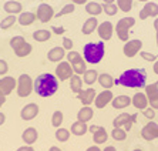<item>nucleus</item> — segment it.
<instances>
[{"label": "nucleus", "instance_id": "28", "mask_svg": "<svg viewBox=\"0 0 158 151\" xmlns=\"http://www.w3.org/2000/svg\"><path fill=\"white\" fill-rule=\"evenodd\" d=\"M97 77H98V73H97L94 69L93 70H85L83 73V81H84L87 86H91L97 81Z\"/></svg>", "mask_w": 158, "mask_h": 151}, {"label": "nucleus", "instance_id": "19", "mask_svg": "<svg viewBox=\"0 0 158 151\" xmlns=\"http://www.w3.org/2000/svg\"><path fill=\"white\" fill-rule=\"evenodd\" d=\"M37 137H39V133H37V130L33 128V127H29V128H26L24 131H23V134H22L23 141H24L27 145L36 143V141H37Z\"/></svg>", "mask_w": 158, "mask_h": 151}, {"label": "nucleus", "instance_id": "37", "mask_svg": "<svg viewBox=\"0 0 158 151\" xmlns=\"http://www.w3.org/2000/svg\"><path fill=\"white\" fill-rule=\"evenodd\" d=\"M71 69H73V71L76 74H83L85 70H87V64H85L84 60H80V61L71 64Z\"/></svg>", "mask_w": 158, "mask_h": 151}, {"label": "nucleus", "instance_id": "17", "mask_svg": "<svg viewBox=\"0 0 158 151\" xmlns=\"http://www.w3.org/2000/svg\"><path fill=\"white\" fill-rule=\"evenodd\" d=\"M131 103L137 110H144V108L148 107V99H147V96H145V93L140 91V93H135V94H134V97L131 99Z\"/></svg>", "mask_w": 158, "mask_h": 151}, {"label": "nucleus", "instance_id": "50", "mask_svg": "<svg viewBox=\"0 0 158 151\" xmlns=\"http://www.w3.org/2000/svg\"><path fill=\"white\" fill-rule=\"evenodd\" d=\"M52 30L54 31L56 34H63V33H64V27H61V26H60V27H57V26H52Z\"/></svg>", "mask_w": 158, "mask_h": 151}, {"label": "nucleus", "instance_id": "61", "mask_svg": "<svg viewBox=\"0 0 158 151\" xmlns=\"http://www.w3.org/2000/svg\"><path fill=\"white\" fill-rule=\"evenodd\" d=\"M138 2H145V3H147V2H150V0H138Z\"/></svg>", "mask_w": 158, "mask_h": 151}, {"label": "nucleus", "instance_id": "13", "mask_svg": "<svg viewBox=\"0 0 158 151\" xmlns=\"http://www.w3.org/2000/svg\"><path fill=\"white\" fill-rule=\"evenodd\" d=\"M141 47H143V41L141 40H131V41H127L124 44L123 52H124V54L127 56V57L131 59V57H134L137 53L140 52Z\"/></svg>", "mask_w": 158, "mask_h": 151}, {"label": "nucleus", "instance_id": "48", "mask_svg": "<svg viewBox=\"0 0 158 151\" xmlns=\"http://www.w3.org/2000/svg\"><path fill=\"white\" fill-rule=\"evenodd\" d=\"M9 71V66H7V63L4 61V60L0 59V76H4V74Z\"/></svg>", "mask_w": 158, "mask_h": 151}, {"label": "nucleus", "instance_id": "40", "mask_svg": "<svg viewBox=\"0 0 158 151\" xmlns=\"http://www.w3.org/2000/svg\"><path fill=\"white\" fill-rule=\"evenodd\" d=\"M63 123V113L61 111H54L52 115V124L53 127H56V128H59L60 125H61Z\"/></svg>", "mask_w": 158, "mask_h": 151}, {"label": "nucleus", "instance_id": "7", "mask_svg": "<svg viewBox=\"0 0 158 151\" xmlns=\"http://www.w3.org/2000/svg\"><path fill=\"white\" fill-rule=\"evenodd\" d=\"M141 137L145 141H152L158 138V124L154 121H150L143 127L141 130Z\"/></svg>", "mask_w": 158, "mask_h": 151}, {"label": "nucleus", "instance_id": "4", "mask_svg": "<svg viewBox=\"0 0 158 151\" xmlns=\"http://www.w3.org/2000/svg\"><path fill=\"white\" fill-rule=\"evenodd\" d=\"M135 24V19L134 17H124V19H120L117 22V36L120 40L123 41H128V33H130V29Z\"/></svg>", "mask_w": 158, "mask_h": 151}, {"label": "nucleus", "instance_id": "49", "mask_svg": "<svg viewBox=\"0 0 158 151\" xmlns=\"http://www.w3.org/2000/svg\"><path fill=\"white\" fill-rule=\"evenodd\" d=\"M148 104L151 106V108L158 110V97H157V99H152V100H148Z\"/></svg>", "mask_w": 158, "mask_h": 151}, {"label": "nucleus", "instance_id": "29", "mask_svg": "<svg viewBox=\"0 0 158 151\" xmlns=\"http://www.w3.org/2000/svg\"><path fill=\"white\" fill-rule=\"evenodd\" d=\"M70 89L76 94L83 90V81H81L80 76H71L70 77Z\"/></svg>", "mask_w": 158, "mask_h": 151}, {"label": "nucleus", "instance_id": "22", "mask_svg": "<svg viewBox=\"0 0 158 151\" xmlns=\"http://www.w3.org/2000/svg\"><path fill=\"white\" fill-rule=\"evenodd\" d=\"M4 11H7L9 15H17V13H22V4L20 2H16V0H9L4 3Z\"/></svg>", "mask_w": 158, "mask_h": 151}, {"label": "nucleus", "instance_id": "30", "mask_svg": "<svg viewBox=\"0 0 158 151\" xmlns=\"http://www.w3.org/2000/svg\"><path fill=\"white\" fill-rule=\"evenodd\" d=\"M145 96H147L148 100L157 99L158 97V81H155L152 84L145 86Z\"/></svg>", "mask_w": 158, "mask_h": 151}, {"label": "nucleus", "instance_id": "9", "mask_svg": "<svg viewBox=\"0 0 158 151\" xmlns=\"http://www.w3.org/2000/svg\"><path fill=\"white\" fill-rule=\"evenodd\" d=\"M88 130L93 133V141L96 144H104L108 140V134H107L106 128L104 127H100V125H91L88 127Z\"/></svg>", "mask_w": 158, "mask_h": 151}, {"label": "nucleus", "instance_id": "39", "mask_svg": "<svg viewBox=\"0 0 158 151\" xmlns=\"http://www.w3.org/2000/svg\"><path fill=\"white\" fill-rule=\"evenodd\" d=\"M24 43H26V39L23 36H15L10 40V47L13 48V50H17V48L22 44H24Z\"/></svg>", "mask_w": 158, "mask_h": 151}, {"label": "nucleus", "instance_id": "51", "mask_svg": "<svg viewBox=\"0 0 158 151\" xmlns=\"http://www.w3.org/2000/svg\"><path fill=\"white\" fill-rule=\"evenodd\" d=\"M17 151H34V148L31 145H23V147H19Z\"/></svg>", "mask_w": 158, "mask_h": 151}, {"label": "nucleus", "instance_id": "14", "mask_svg": "<svg viewBox=\"0 0 158 151\" xmlns=\"http://www.w3.org/2000/svg\"><path fill=\"white\" fill-rule=\"evenodd\" d=\"M113 99H114V96H113L111 90H104V91L100 93L98 96H96L94 103H96L97 108H104V107H106L108 103H111V100H113Z\"/></svg>", "mask_w": 158, "mask_h": 151}, {"label": "nucleus", "instance_id": "42", "mask_svg": "<svg viewBox=\"0 0 158 151\" xmlns=\"http://www.w3.org/2000/svg\"><path fill=\"white\" fill-rule=\"evenodd\" d=\"M74 9H76V6H74L73 3H71V4H66V6H64V7H63L61 10H60L59 13H57V15H56V17H57V19H60V17H61V16H64V15H69V13H73V11H74Z\"/></svg>", "mask_w": 158, "mask_h": 151}, {"label": "nucleus", "instance_id": "27", "mask_svg": "<svg viewBox=\"0 0 158 151\" xmlns=\"http://www.w3.org/2000/svg\"><path fill=\"white\" fill-rule=\"evenodd\" d=\"M85 11L88 15H91L93 17H96L103 11V6L100 3H96V2H90V3L85 4Z\"/></svg>", "mask_w": 158, "mask_h": 151}, {"label": "nucleus", "instance_id": "54", "mask_svg": "<svg viewBox=\"0 0 158 151\" xmlns=\"http://www.w3.org/2000/svg\"><path fill=\"white\" fill-rule=\"evenodd\" d=\"M4 121H6V115H4L3 113H0V125H3Z\"/></svg>", "mask_w": 158, "mask_h": 151}, {"label": "nucleus", "instance_id": "2", "mask_svg": "<svg viewBox=\"0 0 158 151\" xmlns=\"http://www.w3.org/2000/svg\"><path fill=\"white\" fill-rule=\"evenodd\" d=\"M59 89V80L56 78V76L50 73L40 74L36 80L33 81V90L39 94L40 97H52Z\"/></svg>", "mask_w": 158, "mask_h": 151}, {"label": "nucleus", "instance_id": "59", "mask_svg": "<svg viewBox=\"0 0 158 151\" xmlns=\"http://www.w3.org/2000/svg\"><path fill=\"white\" fill-rule=\"evenodd\" d=\"M154 29H155V30H157V31H158V17H157V19H155V20H154Z\"/></svg>", "mask_w": 158, "mask_h": 151}, {"label": "nucleus", "instance_id": "18", "mask_svg": "<svg viewBox=\"0 0 158 151\" xmlns=\"http://www.w3.org/2000/svg\"><path fill=\"white\" fill-rule=\"evenodd\" d=\"M64 56H66V53H64L63 47H53L52 50H48L47 59L53 63H59V61H63Z\"/></svg>", "mask_w": 158, "mask_h": 151}, {"label": "nucleus", "instance_id": "44", "mask_svg": "<svg viewBox=\"0 0 158 151\" xmlns=\"http://www.w3.org/2000/svg\"><path fill=\"white\" fill-rule=\"evenodd\" d=\"M137 115H138V114H137V113H134V114H131V118H130L128 121H127V124L124 125V130H125V131H127V133H128L130 130L132 128V124L135 123V120H137Z\"/></svg>", "mask_w": 158, "mask_h": 151}, {"label": "nucleus", "instance_id": "20", "mask_svg": "<svg viewBox=\"0 0 158 151\" xmlns=\"http://www.w3.org/2000/svg\"><path fill=\"white\" fill-rule=\"evenodd\" d=\"M111 104H113L115 110H123V108H125V107H128L131 104V99L128 96H118L111 100Z\"/></svg>", "mask_w": 158, "mask_h": 151}, {"label": "nucleus", "instance_id": "1", "mask_svg": "<svg viewBox=\"0 0 158 151\" xmlns=\"http://www.w3.org/2000/svg\"><path fill=\"white\" fill-rule=\"evenodd\" d=\"M147 83V71L144 69H130L125 70L118 78L114 80V84L128 87V89H143Z\"/></svg>", "mask_w": 158, "mask_h": 151}, {"label": "nucleus", "instance_id": "47", "mask_svg": "<svg viewBox=\"0 0 158 151\" xmlns=\"http://www.w3.org/2000/svg\"><path fill=\"white\" fill-rule=\"evenodd\" d=\"M71 47H73V40L69 39V37H64L63 39V48L64 50H71Z\"/></svg>", "mask_w": 158, "mask_h": 151}, {"label": "nucleus", "instance_id": "8", "mask_svg": "<svg viewBox=\"0 0 158 151\" xmlns=\"http://www.w3.org/2000/svg\"><path fill=\"white\" fill-rule=\"evenodd\" d=\"M53 16H54V10H53V7L50 4H47V3L39 4L36 17L39 19L41 23H47L50 19H53Z\"/></svg>", "mask_w": 158, "mask_h": 151}, {"label": "nucleus", "instance_id": "31", "mask_svg": "<svg viewBox=\"0 0 158 151\" xmlns=\"http://www.w3.org/2000/svg\"><path fill=\"white\" fill-rule=\"evenodd\" d=\"M31 50H33V46L26 41V43L20 46L17 50H15V54L17 56V57H26V56H29L30 53H31Z\"/></svg>", "mask_w": 158, "mask_h": 151}, {"label": "nucleus", "instance_id": "26", "mask_svg": "<svg viewBox=\"0 0 158 151\" xmlns=\"http://www.w3.org/2000/svg\"><path fill=\"white\" fill-rule=\"evenodd\" d=\"M97 80H98L100 86L101 87H104L106 90H110L111 87H113V84H114V78L111 77L108 73H103V74H98V77H97Z\"/></svg>", "mask_w": 158, "mask_h": 151}, {"label": "nucleus", "instance_id": "6", "mask_svg": "<svg viewBox=\"0 0 158 151\" xmlns=\"http://www.w3.org/2000/svg\"><path fill=\"white\" fill-rule=\"evenodd\" d=\"M73 76V69H71L69 61H60V64L56 67V78L60 81H66Z\"/></svg>", "mask_w": 158, "mask_h": 151}, {"label": "nucleus", "instance_id": "58", "mask_svg": "<svg viewBox=\"0 0 158 151\" xmlns=\"http://www.w3.org/2000/svg\"><path fill=\"white\" fill-rule=\"evenodd\" d=\"M48 151H61V150H60L59 147H56V145H52V147H50V150H48Z\"/></svg>", "mask_w": 158, "mask_h": 151}, {"label": "nucleus", "instance_id": "38", "mask_svg": "<svg viewBox=\"0 0 158 151\" xmlns=\"http://www.w3.org/2000/svg\"><path fill=\"white\" fill-rule=\"evenodd\" d=\"M117 6L121 11L128 13L132 9V0H117Z\"/></svg>", "mask_w": 158, "mask_h": 151}, {"label": "nucleus", "instance_id": "16", "mask_svg": "<svg viewBox=\"0 0 158 151\" xmlns=\"http://www.w3.org/2000/svg\"><path fill=\"white\" fill-rule=\"evenodd\" d=\"M96 90L94 89H87V90H81L80 93H77V99L80 100L84 106H90L91 103H94L96 99Z\"/></svg>", "mask_w": 158, "mask_h": 151}, {"label": "nucleus", "instance_id": "23", "mask_svg": "<svg viewBox=\"0 0 158 151\" xmlns=\"http://www.w3.org/2000/svg\"><path fill=\"white\" fill-rule=\"evenodd\" d=\"M36 15L31 13V11H22L20 16L17 17V22L22 24V26H30L31 23L36 20Z\"/></svg>", "mask_w": 158, "mask_h": 151}, {"label": "nucleus", "instance_id": "5", "mask_svg": "<svg viewBox=\"0 0 158 151\" xmlns=\"http://www.w3.org/2000/svg\"><path fill=\"white\" fill-rule=\"evenodd\" d=\"M16 84H17L19 97H29L30 93L33 91V80H31V77L29 74H22Z\"/></svg>", "mask_w": 158, "mask_h": 151}, {"label": "nucleus", "instance_id": "55", "mask_svg": "<svg viewBox=\"0 0 158 151\" xmlns=\"http://www.w3.org/2000/svg\"><path fill=\"white\" fill-rule=\"evenodd\" d=\"M73 2V4H84L87 3V0H71Z\"/></svg>", "mask_w": 158, "mask_h": 151}, {"label": "nucleus", "instance_id": "11", "mask_svg": "<svg viewBox=\"0 0 158 151\" xmlns=\"http://www.w3.org/2000/svg\"><path fill=\"white\" fill-rule=\"evenodd\" d=\"M39 106L34 103H30L27 104V106H24L22 108V111H20V117L24 120V121H30V120H33V118L37 117V114H39Z\"/></svg>", "mask_w": 158, "mask_h": 151}, {"label": "nucleus", "instance_id": "62", "mask_svg": "<svg viewBox=\"0 0 158 151\" xmlns=\"http://www.w3.org/2000/svg\"><path fill=\"white\" fill-rule=\"evenodd\" d=\"M132 151H143V150H140V148H135V150H132Z\"/></svg>", "mask_w": 158, "mask_h": 151}, {"label": "nucleus", "instance_id": "57", "mask_svg": "<svg viewBox=\"0 0 158 151\" xmlns=\"http://www.w3.org/2000/svg\"><path fill=\"white\" fill-rule=\"evenodd\" d=\"M154 73L158 74V60H155V64H154Z\"/></svg>", "mask_w": 158, "mask_h": 151}, {"label": "nucleus", "instance_id": "34", "mask_svg": "<svg viewBox=\"0 0 158 151\" xmlns=\"http://www.w3.org/2000/svg\"><path fill=\"white\" fill-rule=\"evenodd\" d=\"M111 137L117 141H124L127 138V131L123 127H114V130L111 131Z\"/></svg>", "mask_w": 158, "mask_h": 151}, {"label": "nucleus", "instance_id": "25", "mask_svg": "<svg viewBox=\"0 0 158 151\" xmlns=\"http://www.w3.org/2000/svg\"><path fill=\"white\" fill-rule=\"evenodd\" d=\"M97 26H98V20H97L96 17H90V19H87L85 23L83 24L81 31H83V34H91L93 31L97 29Z\"/></svg>", "mask_w": 158, "mask_h": 151}, {"label": "nucleus", "instance_id": "33", "mask_svg": "<svg viewBox=\"0 0 158 151\" xmlns=\"http://www.w3.org/2000/svg\"><path fill=\"white\" fill-rule=\"evenodd\" d=\"M130 118H131V114H128V113H121L120 115H117V117L114 118L113 125H114V127H124Z\"/></svg>", "mask_w": 158, "mask_h": 151}, {"label": "nucleus", "instance_id": "24", "mask_svg": "<svg viewBox=\"0 0 158 151\" xmlns=\"http://www.w3.org/2000/svg\"><path fill=\"white\" fill-rule=\"evenodd\" d=\"M88 131V125L85 124V123L83 121H74L73 124H71V134H74V136H84L85 133Z\"/></svg>", "mask_w": 158, "mask_h": 151}, {"label": "nucleus", "instance_id": "12", "mask_svg": "<svg viewBox=\"0 0 158 151\" xmlns=\"http://www.w3.org/2000/svg\"><path fill=\"white\" fill-rule=\"evenodd\" d=\"M158 16V4L154 2H147L140 11V19L145 20L148 17H157Z\"/></svg>", "mask_w": 158, "mask_h": 151}, {"label": "nucleus", "instance_id": "35", "mask_svg": "<svg viewBox=\"0 0 158 151\" xmlns=\"http://www.w3.org/2000/svg\"><path fill=\"white\" fill-rule=\"evenodd\" d=\"M17 22V17H16L15 15H10V16H7V17H4L2 22H0V29L2 30H7V29H10L15 23Z\"/></svg>", "mask_w": 158, "mask_h": 151}, {"label": "nucleus", "instance_id": "45", "mask_svg": "<svg viewBox=\"0 0 158 151\" xmlns=\"http://www.w3.org/2000/svg\"><path fill=\"white\" fill-rule=\"evenodd\" d=\"M140 56L144 60H147V61H155V60H157V56L151 54V53H148V52H141Z\"/></svg>", "mask_w": 158, "mask_h": 151}, {"label": "nucleus", "instance_id": "36", "mask_svg": "<svg viewBox=\"0 0 158 151\" xmlns=\"http://www.w3.org/2000/svg\"><path fill=\"white\" fill-rule=\"evenodd\" d=\"M56 138H57L60 143H66V141H69V138H70V131L67 128L59 127L57 131H56Z\"/></svg>", "mask_w": 158, "mask_h": 151}, {"label": "nucleus", "instance_id": "43", "mask_svg": "<svg viewBox=\"0 0 158 151\" xmlns=\"http://www.w3.org/2000/svg\"><path fill=\"white\" fill-rule=\"evenodd\" d=\"M103 10L106 11V15H108V16H114V15H117L118 7L115 6L114 3H111V4H104V6H103Z\"/></svg>", "mask_w": 158, "mask_h": 151}, {"label": "nucleus", "instance_id": "63", "mask_svg": "<svg viewBox=\"0 0 158 151\" xmlns=\"http://www.w3.org/2000/svg\"><path fill=\"white\" fill-rule=\"evenodd\" d=\"M157 46H158V31H157Z\"/></svg>", "mask_w": 158, "mask_h": 151}, {"label": "nucleus", "instance_id": "21", "mask_svg": "<svg viewBox=\"0 0 158 151\" xmlns=\"http://www.w3.org/2000/svg\"><path fill=\"white\" fill-rule=\"evenodd\" d=\"M93 115H94V111H93L91 107L84 106L81 110H78L77 120L78 121H83V123H87V121H90V120L93 118Z\"/></svg>", "mask_w": 158, "mask_h": 151}, {"label": "nucleus", "instance_id": "32", "mask_svg": "<svg viewBox=\"0 0 158 151\" xmlns=\"http://www.w3.org/2000/svg\"><path fill=\"white\" fill-rule=\"evenodd\" d=\"M50 37H52V33H50V31H48V30H36V31H34L33 33V39L36 41H47L48 39H50Z\"/></svg>", "mask_w": 158, "mask_h": 151}, {"label": "nucleus", "instance_id": "64", "mask_svg": "<svg viewBox=\"0 0 158 151\" xmlns=\"http://www.w3.org/2000/svg\"><path fill=\"white\" fill-rule=\"evenodd\" d=\"M16 2H20V0H16Z\"/></svg>", "mask_w": 158, "mask_h": 151}, {"label": "nucleus", "instance_id": "53", "mask_svg": "<svg viewBox=\"0 0 158 151\" xmlns=\"http://www.w3.org/2000/svg\"><path fill=\"white\" fill-rule=\"evenodd\" d=\"M85 151H101V150H100L98 145H91V147H88Z\"/></svg>", "mask_w": 158, "mask_h": 151}, {"label": "nucleus", "instance_id": "46", "mask_svg": "<svg viewBox=\"0 0 158 151\" xmlns=\"http://www.w3.org/2000/svg\"><path fill=\"white\" fill-rule=\"evenodd\" d=\"M143 114L145 115L148 120H152V118L155 117V110H154V108H151V107H150V108L147 107V108H144V110H143Z\"/></svg>", "mask_w": 158, "mask_h": 151}, {"label": "nucleus", "instance_id": "56", "mask_svg": "<svg viewBox=\"0 0 158 151\" xmlns=\"http://www.w3.org/2000/svg\"><path fill=\"white\" fill-rule=\"evenodd\" d=\"M101 151H117V150H115L113 145H107V147L104 148V150H101Z\"/></svg>", "mask_w": 158, "mask_h": 151}, {"label": "nucleus", "instance_id": "60", "mask_svg": "<svg viewBox=\"0 0 158 151\" xmlns=\"http://www.w3.org/2000/svg\"><path fill=\"white\" fill-rule=\"evenodd\" d=\"M104 2V4H111V3H114L115 0H103Z\"/></svg>", "mask_w": 158, "mask_h": 151}, {"label": "nucleus", "instance_id": "52", "mask_svg": "<svg viewBox=\"0 0 158 151\" xmlns=\"http://www.w3.org/2000/svg\"><path fill=\"white\" fill-rule=\"evenodd\" d=\"M4 103H6V96H4L3 93L0 91V107L3 106V104H4Z\"/></svg>", "mask_w": 158, "mask_h": 151}, {"label": "nucleus", "instance_id": "10", "mask_svg": "<svg viewBox=\"0 0 158 151\" xmlns=\"http://www.w3.org/2000/svg\"><path fill=\"white\" fill-rule=\"evenodd\" d=\"M97 31H98V36L101 40L107 41L110 40L113 37V33H114V26L111 22H103L101 24L97 26Z\"/></svg>", "mask_w": 158, "mask_h": 151}, {"label": "nucleus", "instance_id": "3", "mask_svg": "<svg viewBox=\"0 0 158 151\" xmlns=\"http://www.w3.org/2000/svg\"><path fill=\"white\" fill-rule=\"evenodd\" d=\"M83 53H84V61L90 63V64H97L103 60L104 53H106V44L104 41H98V43H87L83 47Z\"/></svg>", "mask_w": 158, "mask_h": 151}, {"label": "nucleus", "instance_id": "15", "mask_svg": "<svg viewBox=\"0 0 158 151\" xmlns=\"http://www.w3.org/2000/svg\"><path fill=\"white\" fill-rule=\"evenodd\" d=\"M16 87V80L10 76H6V77L0 78V91L3 93L4 96H9Z\"/></svg>", "mask_w": 158, "mask_h": 151}, {"label": "nucleus", "instance_id": "41", "mask_svg": "<svg viewBox=\"0 0 158 151\" xmlns=\"http://www.w3.org/2000/svg\"><path fill=\"white\" fill-rule=\"evenodd\" d=\"M67 60H69L70 64H74V63L83 60V57H81V54L78 52H71L70 50V53H67Z\"/></svg>", "mask_w": 158, "mask_h": 151}]
</instances>
